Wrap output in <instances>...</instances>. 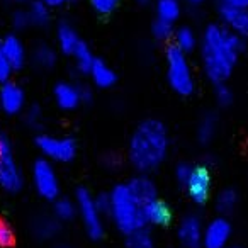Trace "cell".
Wrapping results in <instances>:
<instances>
[{"label": "cell", "instance_id": "6da1fadb", "mask_svg": "<svg viewBox=\"0 0 248 248\" xmlns=\"http://www.w3.org/2000/svg\"><path fill=\"white\" fill-rule=\"evenodd\" d=\"M241 49L243 38L224 26H207L201 39V60L207 78L214 83L226 82L236 66Z\"/></svg>", "mask_w": 248, "mask_h": 248}, {"label": "cell", "instance_id": "7a4b0ae2", "mask_svg": "<svg viewBox=\"0 0 248 248\" xmlns=\"http://www.w3.org/2000/svg\"><path fill=\"white\" fill-rule=\"evenodd\" d=\"M169 133L165 124L156 119H146L135 129L129 140V162L138 172L148 173L158 169L169 153Z\"/></svg>", "mask_w": 248, "mask_h": 248}, {"label": "cell", "instance_id": "3957f363", "mask_svg": "<svg viewBox=\"0 0 248 248\" xmlns=\"http://www.w3.org/2000/svg\"><path fill=\"white\" fill-rule=\"evenodd\" d=\"M109 216L123 234H129L146 226L145 217H143V206L129 192L126 184L116 186L110 190Z\"/></svg>", "mask_w": 248, "mask_h": 248}, {"label": "cell", "instance_id": "277c9868", "mask_svg": "<svg viewBox=\"0 0 248 248\" xmlns=\"http://www.w3.org/2000/svg\"><path fill=\"white\" fill-rule=\"evenodd\" d=\"M167 58V78L173 92L179 95H190L194 92V75L187 60V53L179 49L175 45L169 46L165 53Z\"/></svg>", "mask_w": 248, "mask_h": 248}, {"label": "cell", "instance_id": "5b68a950", "mask_svg": "<svg viewBox=\"0 0 248 248\" xmlns=\"http://www.w3.org/2000/svg\"><path fill=\"white\" fill-rule=\"evenodd\" d=\"M75 202L77 213H78L80 219H82L87 234L92 240H100L104 234V216L99 211V207H97L95 197L87 189H78L75 194Z\"/></svg>", "mask_w": 248, "mask_h": 248}, {"label": "cell", "instance_id": "8992f818", "mask_svg": "<svg viewBox=\"0 0 248 248\" xmlns=\"http://www.w3.org/2000/svg\"><path fill=\"white\" fill-rule=\"evenodd\" d=\"M36 146L49 162L68 163L77 155V143L68 136L39 135L36 138Z\"/></svg>", "mask_w": 248, "mask_h": 248}, {"label": "cell", "instance_id": "52a82bcc", "mask_svg": "<svg viewBox=\"0 0 248 248\" xmlns=\"http://www.w3.org/2000/svg\"><path fill=\"white\" fill-rule=\"evenodd\" d=\"M32 186L46 201H55L60 196V180L53 163L48 158H39L32 165Z\"/></svg>", "mask_w": 248, "mask_h": 248}, {"label": "cell", "instance_id": "ba28073f", "mask_svg": "<svg viewBox=\"0 0 248 248\" xmlns=\"http://www.w3.org/2000/svg\"><path fill=\"white\" fill-rule=\"evenodd\" d=\"M24 184V177L16 162L12 146L7 140L2 138L0 143V187L7 192H17Z\"/></svg>", "mask_w": 248, "mask_h": 248}, {"label": "cell", "instance_id": "9c48e42d", "mask_svg": "<svg viewBox=\"0 0 248 248\" xmlns=\"http://www.w3.org/2000/svg\"><path fill=\"white\" fill-rule=\"evenodd\" d=\"M231 238V224L224 216L214 217L207 223L202 231V245L204 248H226Z\"/></svg>", "mask_w": 248, "mask_h": 248}, {"label": "cell", "instance_id": "30bf717a", "mask_svg": "<svg viewBox=\"0 0 248 248\" xmlns=\"http://www.w3.org/2000/svg\"><path fill=\"white\" fill-rule=\"evenodd\" d=\"M55 100L60 109L73 110L83 102L90 99V92L87 89L75 85L72 82H60L55 85Z\"/></svg>", "mask_w": 248, "mask_h": 248}, {"label": "cell", "instance_id": "8fae6325", "mask_svg": "<svg viewBox=\"0 0 248 248\" xmlns=\"http://www.w3.org/2000/svg\"><path fill=\"white\" fill-rule=\"evenodd\" d=\"M189 192L190 199L197 204H204L211 194V173L206 167H192L189 180L184 186Z\"/></svg>", "mask_w": 248, "mask_h": 248}, {"label": "cell", "instance_id": "7c38bea8", "mask_svg": "<svg viewBox=\"0 0 248 248\" xmlns=\"http://www.w3.org/2000/svg\"><path fill=\"white\" fill-rule=\"evenodd\" d=\"M219 17L224 28L233 31L240 38H248V7L221 4Z\"/></svg>", "mask_w": 248, "mask_h": 248}, {"label": "cell", "instance_id": "4fadbf2b", "mask_svg": "<svg viewBox=\"0 0 248 248\" xmlns=\"http://www.w3.org/2000/svg\"><path fill=\"white\" fill-rule=\"evenodd\" d=\"M26 106V93L16 82H5L0 87V109L9 116L19 114Z\"/></svg>", "mask_w": 248, "mask_h": 248}, {"label": "cell", "instance_id": "5bb4252c", "mask_svg": "<svg viewBox=\"0 0 248 248\" xmlns=\"http://www.w3.org/2000/svg\"><path fill=\"white\" fill-rule=\"evenodd\" d=\"M202 223L197 216L190 214L186 216L179 224V230H177V236L179 241L182 243V247L186 248H199L202 245Z\"/></svg>", "mask_w": 248, "mask_h": 248}, {"label": "cell", "instance_id": "9a60e30c", "mask_svg": "<svg viewBox=\"0 0 248 248\" xmlns=\"http://www.w3.org/2000/svg\"><path fill=\"white\" fill-rule=\"evenodd\" d=\"M143 217L146 224L152 226H167L172 221V209L158 197L143 206Z\"/></svg>", "mask_w": 248, "mask_h": 248}, {"label": "cell", "instance_id": "2e32d148", "mask_svg": "<svg viewBox=\"0 0 248 248\" xmlns=\"http://www.w3.org/2000/svg\"><path fill=\"white\" fill-rule=\"evenodd\" d=\"M126 186H128L129 192L135 196V199L138 201L141 206H145V204L150 202V201L156 199L155 184H153L152 179L146 177L145 173H143V175H138V177H133L129 182H126Z\"/></svg>", "mask_w": 248, "mask_h": 248}, {"label": "cell", "instance_id": "e0dca14e", "mask_svg": "<svg viewBox=\"0 0 248 248\" xmlns=\"http://www.w3.org/2000/svg\"><path fill=\"white\" fill-rule=\"evenodd\" d=\"M2 53L5 58L11 62L12 68L19 70L24 66L26 63V48L22 41L14 34H9L2 39Z\"/></svg>", "mask_w": 248, "mask_h": 248}, {"label": "cell", "instance_id": "ac0fdd59", "mask_svg": "<svg viewBox=\"0 0 248 248\" xmlns=\"http://www.w3.org/2000/svg\"><path fill=\"white\" fill-rule=\"evenodd\" d=\"M56 41H58V48L63 55L72 56L75 53V49L78 48V45L82 43V39L78 38V32L75 31L72 24L68 22H62L56 29Z\"/></svg>", "mask_w": 248, "mask_h": 248}, {"label": "cell", "instance_id": "d6986e66", "mask_svg": "<svg viewBox=\"0 0 248 248\" xmlns=\"http://www.w3.org/2000/svg\"><path fill=\"white\" fill-rule=\"evenodd\" d=\"M89 75H90V78H92L93 85L100 87V89H109V87H112L114 83H116V73H114V70L110 68L106 62H102V60L95 58Z\"/></svg>", "mask_w": 248, "mask_h": 248}, {"label": "cell", "instance_id": "ffe728a7", "mask_svg": "<svg viewBox=\"0 0 248 248\" xmlns=\"http://www.w3.org/2000/svg\"><path fill=\"white\" fill-rule=\"evenodd\" d=\"M26 11H28L32 26L45 28V26H48L49 19H51V9H49L43 0H32Z\"/></svg>", "mask_w": 248, "mask_h": 248}, {"label": "cell", "instance_id": "44dd1931", "mask_svg": "<svg viewBox=\"0 0 248 248\" xmlns=\"http://www.w3.org/2000/svg\"><path fill=\"white\" fill-rule=\"evenodd\" d=\"M58 219L51 216H39L34 219L32 223V231L38 238L41 240H48V238H53L56 233H58Z\"/></svg>", "mask_w": 248, "mask_h": 248}, {"label": "cell", "instance_id": "7402d4cb", "mask_svg": "<svg viewBox=\"0 0 248 248\" xmlns=\"http://www.w3.org/2000/svg\"><path fill=\"white\" fill-rule=\"evenodd\" d=\"M180 12H182L180 0H158L156 2V16L162 21L173 24L180 17Z\"/></svg>", "mask_w": 248, "mask_h": 248}, {"label": "cell", "instance_id": "603a6c76", "mask_svg": "<svg viewBox=\"0 0 248 248\" xmlns=\"http://www.w3.org/2000/svg\"><path fill=\"white\" fill-rule=\"evenodd\" d=\"M126 247L128 248H156L155 240H153L152 233L145 228L133 231V233L126 234Z\"/></svg>", "mask_w": 248, "mask_h": 248}, {"label": "cell", "instance_id": "cb8c5ba5", "mask_svg": "<svg viewBox=\"0 0 248 248\" xmlns=\"http://www.w3.org/2000/svg\"><path fill=\"white\" fill-rule=\"evenodd\" d=\"M173 38H175V43L173 45L179 49H182L184 53H190L197 48V36L196 32L190 28H180L173 32Z\"/></svg>", "mask_w": 248, "mask_h": 248}, {"label": "cell", "instance_id": "d4e9b609", "mask_svg": "<svg viewBox=\"0 0 248 248\" xmlns=\"http://www.w3.org/2000/svg\"><path fill=\"white\" fill-rule=\"evenodd\" d=\"M72 56L75 58V66L80 73H89L93 65V62H95V56L92 55L90 48L83 41L80 43L78 48L75 49V53H73Z\"/></svg>", "mask_w": 248, "mask_h": 248}, {"label": "cell", "instance_id": "484cf974", "mask_svg": "<svg viewBox=\"0 0 248 248\" xmlns=\"http://www.w3.org/2000/svg\"><path fill=\"white\" fill-rule=\"evenodd\" d=\"M32 62H34V65L39 66V68H45V70L53 68V66L56 65V51L51 46L41 45L32 53Z\"/></svg>", "mask_w": 248, "mask_h": 248}, {"label": "cell", "instance_id": "4316f807", "mask_svg": "<svg viewBox=\"0 0 248 248\" xmlns=\"http://www.w3.org/2000/svg\"><path fill=\"white\" fill-rule=\"evenodd\" d=\"M53 214H55L56 219L60 221H68L73 219L77 214V202L72 199H66V197H62V199H55V206H53Z\"/></svg>", "mask_w": 248, "mask_h": 248}, {"label": "cell", "instance_id": "83f0119b", "mask_svg": "<svg viewBox=\"0 0 248 248\" xmlns=\"http://www.w3.org/2000/svg\"><path fill=\"white\" fill-rule=\"evenodd\" d=\"M238 204V194L233 189H223L216 196V209L221 214H228L236 207Z\"/></svg>", "mask_w": 248, "mask_h": 248}, {"label": "cell", "instance_id": "f1b7e54d", "mask_svg": "<svg viewBox=\"0 0 248 248\" xmlns=\"http://www.w3.org/2000/svg\"><path fill=\"white\" fill-rule=\"evenodd\" d=\"M214 135H216V117L213 114H207L197 128V138L202 145H207L214 138Z\"/></svg>", "mask_w": 248, "mask_h": 248}, {"label": "cell", "instance_id": "f546056e", "mask_svg": "<svg viewBox=\"0 0 248 248\" xmlns=\"http://www.w3.org/2000/svg\"><path fill=\"white\" fill-rule=\"evenodd\" d=\"M121 0H89L90 7L100 16H109L117 9Z\"/></svg>", "mask_w": 248, "mask_h": 248}, {"label": "cell", "instance_id": "4dcf8cb0", "mask_svg": "<svg viewBox=\"0 0 248 248\" xmlns=\"http://www.w3.org/2000/svg\"><path fill=\"white\" fill-rule=\"evenodd\" d=\"M152 31H153V36H155L156 39H160V41H167V39H170L173 36V24L162 21V19H156Z\"/></svg>", "mask_w": 248, "mask_h": 248}, {"label": "cell", "instance_id": "1f68e13d", "mask_svg": "<svg viewBox=\"0 0 248 248\" xmlns=\"http://www.w3.org/2000/svg\"><path fill=\"white\" fill-rule=\"evenodd\" d=\"M214 97H216V102L221 107H226L233 102V92L230 90V87L223 83H216V89H214Z\"/></svg>", "mask_w": 248, "mask_h": 248}, {"label": "cell", "instance_id": "d6a6232c", "mask_svg": "<svg viewBox=\"0 0 248 248\" xmlns=\"http://www.w3.org/2000/svg\"><path fill=\"white\" fill-rule=\"evenodd\" d=\"M12 26H14L17 31H22V29L29 28V26H31V19H29L28 11L17 9V11L12 14Z\"/></svg>", "mask_w": 248, "mask_h": 248}, {"label": "cell", "instance_id": "836d02e7", "mask_svg": "<svg viewBox=\"0 0 248 248\" xmlns=\"http://www.w3.org/2000/svg\"><path fill=\"white\" fill-rule=\"evenodd\" d=\"M16 234L12 228L5 221H0V247H11L14 245Z\"/></svg>", "mask_w": 248, "mask_h": 248}, {"label": "cell", "instance_id": "e575fe53", "mask_svg": "<svg viewBox=\"0 0 248 248\" xmlns=\"http://www.w3.org/2000/svg\"><path fill=\"white\" fill-rule=\"evenodd\" d=\"M12 72H14V68H12L11 62L5 58L4 53H2V49H0V83L9 82V80H11Z\"/></svg>", "mask_w": 248, "mask_h": 248}, {"label": "cell", "instance_id": "d590c367", "mask_svg": "<svg viewBox=\"0 0 248 248\" xmlns=\"http://www.w3.org/2000/svg\"><path fill=\"white\" fill-rule=\"evenodd\" d=\"M190 172H192V167H190L189 163H179V165L175 167V179H177V182H179L180 186H186L187 180H189Z\"/></svg>", "mask_w": 248, "mask_h": 248}, {"label": "cell", "instance_id": "8d00e7d4", "mask_svg": "<svg viewBox=\"0 0 248 248\" xmlns=\"http://www.w3.org/2000/svg\"><path fill=\"white\" fill-rule=\"evenodd\" d=\"M95 204L99 207V211L102 213V216H109L110 213V194H99L95 197Z\"/></svg>", "mask_w": 248, "mask_h": 248}, {"label": "cell", "instance_id": "74e56055", "mask_svg": "<svg viewBox=\"0 0 248 248\" xmlns=\"http://www.w3.org/2000/svg\"><path fill=\"white\" fill-rule=\"evenodd\" d=\"M41 109L39 107H36V106H32L31 109L28 110V114H26V121H28L31 126H38L39 123H41Z\"/></svg>", "mask_w": 248, "mask_h": 248}, {"label": "cell", "instance_id": "f35d334b", "mask_svg": "<svg viewBox=\"0 0 248 248\" xmlns=\"http://www.w3.org/2000/svg\"><path fill=\"white\" fill-rule=\"evenodd\" d=\"M43 2H45L49 9H60V7H63V5L70 4L72 0H43Z\"/></svg>", "mask_w": 248, "mask_h": 248}, {"label": "cell", "instance_id": "ab89813d", "mask_svg": "<svg viewBox=\"0 0 248 248\" xmlns=\"http://www.w3.org/2000/svg\"><path fill=\"white\" fill-rule=\"evenodd\" d=\"M221 4L238 5V7H248V0H221Z\"/></svg>", "mask_w": 248, "mask_h": 248}, {"label": "cell", "instance_id": "60d3db41", "mask_svg": "<svg viewBox=\"0 0 248 248\" xmlns=\"http://www.w3.org/2000/svg\"><path fill=\"white\" fill-rule=\"evenodd\" d=\"M5 2H9L12 5H22V4H28L29 0H5Z\"/></svg>", "mask_w": 248, "mask_h": 248}, {"label": "cell", "instance_id": "b9f144b4", "mask_svg": "<svg viewBox=\"0 0 248 248\" xmlns=\"http://www.w3.org/2000/svg\"><path fill=\"white\" fill-rule=\"evenodd\" d=\"M187 2L192 5H199V4H202V2H206V0H187Z\"/></svg>", "mask_w": 248, "mask_h": 248}, {"label": "cell", "instance_id": "7bdbcfd3", "mask_svg": "<svg viewBox=\"0 0 248 248\" xmlns=\"http://www.w3.org/2000/svg\"><path fill=\"white\" fill-rule=\"evenodd\" d=\"M2 39H4V38H0V49H2Z\"/></svg>", "mask_w": 248, "mask_h": 248}, {"label": "cell", "instance_id": "ee69618b", "mask_svg": "<svg viewBox=\"0 0 248 248\" xmlns=\"http://www.w3.org/2000/svg\"><path fill=\"white\" fill-rule=\"evenodd\" d=\"M228 248V247H226ZM230 248H240V247H230Z\"/></svg>", "mask_w": 248, "mask_h": 248}, {"label": "cell", "instance_id": "f6af8a7d", "mask_svg": "<svg viewBox=\"0 0 248 248\" xmlns=\"http://www.w3.org/2000/svg\"><path fill=\"white\" fill-rule=\"evenodd\" d=\"M0 143H2V138H0Z\"/></svg>", "mask_w": 248, "mask_h": 248}, {"label": "cell", "instance_id": "bcb514c9", "mask_svg": "<svg viewBox=\"0 0 248 248\" xmlns=\"http://www.w3.org/2000/svg\"><path fill=\"white\" fill-rule=\"evenodd\" d=\"M140 2H143V0H140Z\"/></svg>", "mask_w": 248, "mask_h": 248}]
</instances>
